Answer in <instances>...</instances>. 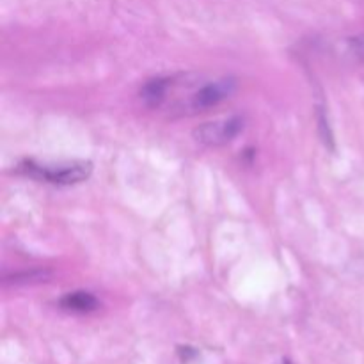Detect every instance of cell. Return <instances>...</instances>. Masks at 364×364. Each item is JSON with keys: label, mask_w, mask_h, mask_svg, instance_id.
<instances>
[{"label": "cell", "mask_w": 364, "mask_h": 364, "mask_svg": "<svg viewBox=\"0 0 364 364\" xmlns=\"http://www.w3.org/2000/svg\"><path fill=\"white\" fill-rule=\"evenodd\" d=\"M23 176L52 185H77L87 180L92 173V164L85 160L66 164H41L36 160H23L18 166Z\"/></svg>", "instance_id": "1"}, {"label": "cell", "mask_w": 364, "mask_h": 364, "mask_svg": "<svg viewBox=\"0 0 364 364\" xmlns=\"http://www.w3.org/2000/svg\"><path fill=\"white\" fill-rule=\"evenodd\" d=\"M242 130H244V117L230 116L203 123L201 127L194 130V137L196 141L208 146V148H220V146L233 141Z\"/></svg>", "instance_id": "2"}, {"label": "cell", "mask_w": 364, "mask_h": 364, "mask_svg": "<svg viewBox=\"0 0 364 364\" xmlns=\"http://www.w3.org/2000/svg\"><path fill=\"white\" fill-rule=\"evenodd\" d=\"M59 304L60 308L71 313H91L98 309V299L89 291H73L64 295Z\"/></svg>", "instance_id": "3"}, {"label": "cell", "mask_w": 364, "mask_h": 364, "mask_svg": "<svg viewBox=\"0 0 364 364\" xmlns=\"http://www.w3.org/2000/svg\"><path fill=\"white\" fill-rule=\"evenodd\" d=\"M283 364H291V361H288V359H284Z\"/></svg>", "instance_id": "4"}]
</instances>
